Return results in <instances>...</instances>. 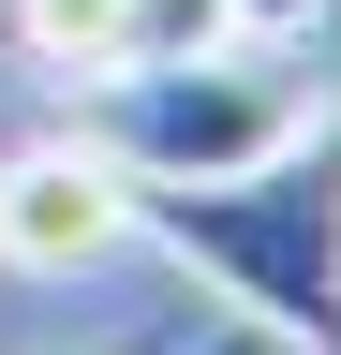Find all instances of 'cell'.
Returning a JSON list of instances; mask_svg holds the SVG:
<instances>
[{"label":"cell","mask_w":341,"mask_h":355,"mask_svg":"<svg viewBox=\"0 0 341 355\" xmlns=\"http://www.w3.org/2000/svg\"><path fill=\"white\" fill-rule=\"evenodd\" d=\"M119 237L178 252L267 355H341V133H282L238 178H119Z\"/></svg>","instance_id":"obj_1"},{"label":"cell","mask_w":341,"mask_h":355,"mask_svg":"<svg viewBox=\"0 0 341 355\" xmlns=\"http://www.w3.org/2000/svg\"><path fill=\"white\" fill-rule=\"evenodd\" d=\"M90 148L119 178H238V163H267L282 133H312V89L282 74V44H193V60H119L90 74Z\"/></svg>","instance_id":"obj_2"},{"label":"cell","mask_w":341,"mask_h":355,"mask_svg":"<svg viewBox=\"0 0 341 355\" xmlns=\"http://www.w3.org/2000/svg\"><path fill=\"white\" fill-rule=\"evenodd\" d=\"M0 252H15V266H90V252H119V163L90 148V133L0 163Z\"/></svg>","instance_id":"obj_3"},{"label":"cell","mask_w":341,"mask_h":355,"mask_svg":"<svg viewBox=\"0 0 341 355\" xmlns=\"http://www.w3.org/2000/svg\"><path fill=\"white\" fill-rule=\"evenodd\" d=\"M15 44H30L45 74L193 60V44H223V0H15Z\"/></svg>","instance_id":"obj_4"},{"label":"cell","mask_w":341,"mask_h":355,"mask_svg":"<svg viewBox=\"0 0 341 355\" xmlns=\"http://www.w3.org/2000/svg\"><path fill=\"white\" fill-rule=\"evenodd\" d=\"M312 15H326V0H223V30H238V44H297Z\"/></svg>","instance_id":"obj_5"},{"label":"cell","mask_w":341,"mask_h":355,"mask_svg":"<svg viewBox=\"0 0 341 355\" xmlns=\"http://www.w3.org/2000/svg\"><path fill=\"white\" fill-rule=\"evenodd\" d=\"M178 340H193V326H149V340H104V355H178Z\"/></svg>","instance_id":"obj_6"},{"label":"cell","mask_w":341,"mask_h":355,"mask_svg":"<svg viewBox=\"0 0 341 355\" xmlns=\"http://www.w3.org/2000/svg\"><path fill=\"white\" fill-rule=\"evenodd\" d=\"M178 355H267V340H252V326H223V340H178Z\"/></svg>","instance_id":"obj_7"}]
</instances>
